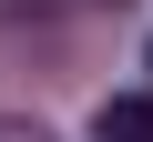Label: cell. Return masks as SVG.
Instances as JSON below:
<instances>
[{
  "mask_svg": "<svg viewBox=\"0 0 153 142\" xmlns=\"http://www.w3.org/2000/svg\"><path fill=\"white\" fill-rule=\"evenodd\" d=\"M0 142H51V132H41V122H0Z\"/></svg>",
  "mask_w": 153,
  "mask_h": 142,
  "instance_id": "7a4b0ae2",
  "label": "cell"
},
{
  "mask_svg": "<svg viewBox=\"0 0 153 142\" xmlns=\"http://www.w3.org/2000/svg\"><path fill=\"white\" fill-rule=\"evenodd\" d=\"M92 142H153V91H112L92 112Z\"/></svg>",
  "mask_w": 153,
  "mask_h": 142,
  "instance_id": "6da1fadb",
  "label": "cell"
}]
</instances>
